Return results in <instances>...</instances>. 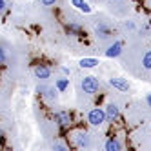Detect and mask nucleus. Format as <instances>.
Returning <instances> with one entry per match:
<instances>
[{"label":"nucleus","mask_w":151,"mask_h":151,"mask_svg":"<svg viewBox=\"0 0 151 151\" xmlns=\"http://www.w3.org/2000/svg\"><path fill=\"white\" fill-rule=\"evenodd\" d=\"M75 144H77V147H89L91 146V140H89V135L86 131H78L77 137H75Z\"/></svg>","instance_id":"39448f33"},{"label":"nucleus","mask_w":151,"mask_h":151,"mask_svg":"<svg viewBox=\"0 0 151 151\" xmlns=\"http://www.w3.org/2000/svg\"><path fill=\"white\" fill-rule=\"evenodd\" d=\"M100 64V60L99 58H95V57H84V58H80L78 60V66L82 68V69H91V68H96Z\"/></svg>","instance_id":"6e6552de"},{"label":"nucleus","mask_w":151,"mask_h":151,"mask_svg":"<svg viewBox=\"0 0 151 151\" xmlns=\"http://www.w3.org/2000/svg\"><path fill=\"white\" fill-rule=\"evenodd\" d=\"M146 102H147V106H149V107H151V93H149V95H147V96H146Z\"/></svg>","instance_id":"aec40b11"},{"label":"nucleus","mask_w":151,"mask_h":151,"mask_svg":"<svg viewBox=\"0 0 151 151\" xmlns=\"http://www.w3.org/2000/svg\"><path fill=\"white\" fill-rule=\"evenodd\" d=\"M95 31H96V35H99L100 38H107V37H109V33H111L109 27H107L106 24H99V26L95 27Z\"/></svg>","instance_id":"4468645a"},{"label":"nucleus","mask_w":151,"mask_h":151,"mask_svg":"<svg viewBox=\"0 0 151 151\" xmlns=\"http://www.w3.org/2000/svg\"><path fill=\"white\" fill-rule=\"evenodd\" d=\"M106 120H107V118H106V111L102 109V107H93V109L88 113V122L91 126H95V127L102 126Z\"/></svg>","instance_id":"f03ea898"},{"label":"nucleus","mask_w":151,"mask_h":151,"mask_svg":"<svg viewBox=\"0 0 151 151\" xmlns=\"http://www.w3.org/2000/svg\"><path fill=\"white\" fill-rule=\"evenodd\" d=\"M7 62V55H6V49L0 46V66H4V64Z\"/></svg>","instance_id":"dca6fc26"},{"label":"nucleus","mask_w":151,"mask_h":151,"mask_svg":"<svg viewBox=\"0 0 151 151\" xmlns=\"http://www.w3.org/2000/svg\"><path fill=\"white\" fill-rule=\"evenodd\" d=\"M113 2H116V0H113Z\"/></svg>","instance_id":"5701e85b"},{"label":"nucleus","mask_w":151,"mask_h":151,"mask_svg":"<svg viewBox=\"0 0 151 151\" xmlns=\"http://www.w3.org/2000/svg\"><path fill=\"white\" fill-rule=\"evenodd\" d=\"M66 31H68V35H71V37H80V35H84V29L78 24H69L66 27Z\"/></svg>","instance_id":"f8f14e48"},{"label":"nucleus","mask_w":151,"mask_h":151,"mask_svg":"<svg viewBox=\"0 0 151 151\" xmlns=\"http://www.w3.org/2000/svg\"><path fill=\"white\" fill-rule=\"evenodd\" d=\"M6 9V0H0V11H4Z\"/></svg>","instance_id":"6ab92c4d"},{"label":"nucleus","mask_w":151,"mask_h":151,"mask_svg":"<svg viewBox=\"0 0 151 151\" xmlns=\"http://www.w3.org/2000/svg\"><path fill=\"white\" fill-rule=\"evenodd\" d=\"M122 47H124V44H122L120 40L113 42V44H111L109 47H107V51H106V57H107V58H116V57H120Z\"/></svg>","instance_id":"20e7f679"},{"label":"nucleus","mask_w":151,"mask_h":151,"mask_svg":"<svg viewBox=\"0 0 151 151\" xmlns=\"http://www.w3.org/2000/svg\"><path fill=\"white\" fill-rule=\"evenodd\" d=\"M142 66H144V69H151V51H147L146 55H144V58H142Z\"/></svg>","instance_id":"2eb2a0df"},{"label":"nucleus","mask_w":151,"mask_h":151,"mask_svg":"<svg viewBox=\"0 0 151 151\" xmlns=\"http://www.w3.org/2000/svg\"><path fill=\"white\" fill-rule=\"evenodd\" d=\"M53 149H60V151H66L68 147L64 146V144H53Z\"/></svg>","instance_id":"a211bd4d"},{"label":"nucleus","mask_w":151,"mask_h":151,"mask_svg":"<svg viewBox=\"0 0 151 151\" xmlns=\"http://www.w3.org/2000/svg\"><path fill=\"white\" fill-rule=\"evenodd\" d=\"M33 73H35V77L40 78V80H46V78L51 77V69L47 66H42V64H38V66L33 68Z\"/></svg>","instance_id":"0eeeda50"},{"label":"nucleus","mask_w":151,"mask_h":151,"mask_svg":"<svg viewBox=\"0 0 151 151\" xmlns=\"http://www.w3.org/2000/svg\"><path fill=\"white\" fill-rule=\"evenodd\" d=\"M40 2L44 4V6H55V4H57V0H40Z\"/></svg>","instance_id":"f3484780"},{"label":"nucleus","mask_w":151,"mask_h":151,"mask_svg":"<svg viewBox=\"0 0 151 151\" xmlns=\"http://www.w3.org/2000/svg\"><path fill=\"white\" fill-rule=\"evenodd\" d=\"M104 147H106V151H120L122 149V144L118 142L116 138H109V140H106Z\"/></svg>","instance_id":"9b49d317"},{"label":"nucleus","mask_w":151,"mask_h":151,"mask_svg":"<svg viewBox=\"0 0 151 151\" xmlns=\"http://www.w3.org/2000/svg\"><path fill=\"white\" fill-rule=\"evenodd\" d=\"M82 89L84 93H88V95H95V93H99V88H100V82L96 77H93V75H88V77H84L82 78Z\"/></svg>","instance_id":"f257e3e1"},{"label":"nucleus","mask_w":151,"mask_h":151,"mask_svg":"<svg viewBox=\"0 0 151 151\" xmlns=\"http://www.w3.org/2000/svg\"><path fill=\"white\" fill-rule=\"evenodd\" d=\"M62 73H64V75H69V73H71V71H69V69H68V68H62Z\"/></svg>","instance_id":"412c9836"},{"label":"nucleus","mask_w":151,"mask_h":151,"mask_svg":"<svg viewBox=\"0 0 151 151\" xmlns=\"http://www.w3.org/2000/svg\"><path fill=\"white\" fill-rule=\"evenodd\" d=\"M0 140H2V129H0Z\"/></svg>","instance_id":"4be33fe9"},{"label":"nucleus","mask_w":151,"mask_h":151,"mask_svg":"<svg viewBox=\"0 0 151 151\" xmlns=\"http://www.w3.org/2000/svg\"><path fill=\"white\" fill-rule=\"evenodd\" d=\"M55 88H57V91H58V93H64V91L69 88V78H57Z\"/></svg>","instance_id":"ddd939ff"},{"label":"nucleus","mask_w":151,"mask_h":151,"mask_svg":"<svg viewBox=\"0 0 151 151\" xmlns=\"http://www.w3.org/2000/svg\"><path fill=\"white\" fill-rule=\"evenodd\" d=\"M104 111H106V118H107V120H116V118L120 116V109H118L116 104H107Z\"/></svg>","instance_id":"1a4fd4ad"},{"label":"nucleus","mask_w":151,"mask_h":151,"mask_svg":"<svg viewBox=\"0 0 151 151\" xmlns=\"http://www.w3.org/2000/svg\"><path fill=\"white\" fill-rule=\"evenodd\" d=\"M55 122L58 126H69L71 124V113L69 111H57L55 113Z\"/></svg>","instance_id":"423d86ee"},{"label":"nucleus","mask_w":151,"mask_h":151,"mask_svg":"<svg viewBox=\"0 0 151 151\" xmlns=\"http://www.w3.org/2000/svg\"><path fill=\"white\" fill-rule=\"evenodd\" d=\"M71 6H73L75 9H78V11L86 13V15H89V13L93 11V7L86 2V0H71Z\"/></svg>","instance_id":"9d476101"},{"label":"nucleus","mask_w":151,"mask_h":151,"mask_svg":"<svg viewBox=\"0 0 151 151\" xmlns=\"http://www.w3.org/2000/svg\"><path fill=\"white\" fill-rule=\"evenodd\" d=\"M109 86L115 88V89H118V91H122V93L129 91V82L126 78H120V77H111L109 78Z\"/></svg>","instance_id":"7ed1b4c3"}]
</instances>
